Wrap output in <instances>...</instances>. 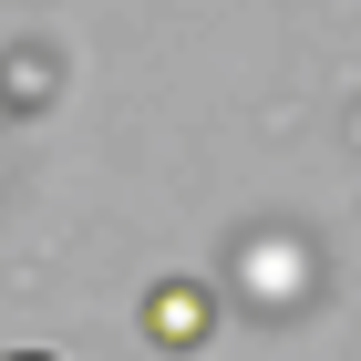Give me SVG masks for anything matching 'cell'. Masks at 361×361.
I'll list each match as a JSON object with an SVG mask.
<instances>
[{
	"label": "cell",
	"instance_id": "cell-1",
	"mask_svg": "<svg viewBox=\"0 0 361 361\" xmlns=\"http://www.w3.org/2000/svg\"><path fill=\"white\" fill-rule=\"evenodd\" d=\"M145 331H155V341H196V331H207V289H186V279H166V289L145 300Z\"/></svg>",
	"mask_w": 361,
	"mask_h": 361
},
{
	"label": "cell",
	"instance_id": "cell-2",
	"mask_svg": "<svg viewBox=\"0 0 361 361\" xmlns=\"http://www.w3.org/2000/svg\"><path fill=\"white\" fill-rule=\"evenodd\" d=\"M0 361H52V351H0Z\"/></svg>",
	"mask_w": 361,
	"mask_h": 361
}]
</instances>
